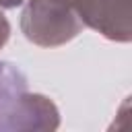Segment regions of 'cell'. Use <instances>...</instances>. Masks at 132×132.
I'll use <instances>...</instances> for the list:
<instances>
[{"instance_id":"1","label":"cell","mask_w":132,"mask_h":132,"mask_svg":"<svg viewBox=\"0 0 132 132\" xmlns=\"http://www.w3.org/2000/svg\"><path fill=\"white\" fill-rule=\"evenodd\" d=\"M72 0H27L21 14V31L39 47H60L82 33Z\"/></svg>"},{"instance_id":"2","label":"cell","mask_w":132,"mask_h":132,"mask_svg":"<svg viewBox=\"0 0 132 132\" xmlns=\"http://www.w3.org/2000/svg\"><path fill=\"white\" fill-rule=\"evenodd\" d=\"M85 27L109 41L128 43L132 39V0H72Z\"/></svg>"},{"instance_id":"3","label":"cell","mask_w":132,"mask_h":132,"mask_svg":"<svg viewBox=\"0 0 132 132\" xmlns=\"http://www.w3.org/2000/svg\"><path fill=\"white\" fill-rule=\"evenodd\" d=\"M8 37H10V23H8V19L4 16V12L0 10V50L6 45Z\"/></svg>"}]
</instances>
